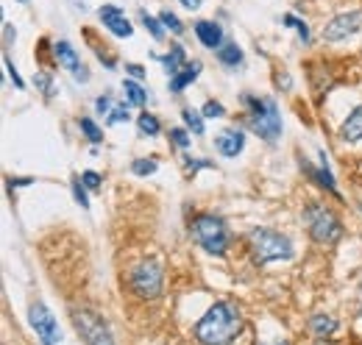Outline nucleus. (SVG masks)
Listing matches in <instances>:
<instances>
[{
    "instance_id": "f257e3e1",
    "label": "nucleus",
    "mask_w": 362,
    "mask_h": 345,
    "mask_svg": "<svg viewBox=\"0 0 362 345\" xmlns=\"http://www.w3.org/2000/svg\"><path fill=\"white\" fill-rule=\"evenodd\" d=\"M243 329V315L231 301H218L195 323V340L201 345H231Z\"/></svg>"
},
{
    "instance_id": "f03ea898",
    "label": "nucleus",
    "mask_w": 362,
    "mask_h": 345,
    "mask_svg": "<svg viewBox=\"0 0 362 345\" xmlns=\"http://www.w3.org/2000/svg\"><path fill=\"white\" fill-rule=\"evenodd\" d=\"M243 103L248 106V129L257 136H262L265 142H276L281 136V117H279V106L273 98H254L245 95Z\"/></svg>"
},
{
    "instance_id": "7ed1b4c3",
    "label": "nucleus",
    "mask_w": 362,
    "mask_h": 345,
    "mask_svg": "<svg viewBox=\"0 0 362 345\" xmlns=\"http://www.w3.org/2000/svg\"><path fill=\"white\" fill-rule=\"evenodd\" d=\"M248 251L254 264H268L279 259H293V242L281 231L273 228H254L248 234Z\"/></svg>"
},
{
    "instance_id": "20e7f679",
    "label": "nucleus",
    "mask_w": 362,
    "mask_h": 345,
    "mask_svg": "<svg viewBox=\"0 0 362 345\" xmlns=\"http://www.w3.org/2000/svg\"><path fill=\"white\" fill-rule=\"evenodd\" d=\"M189 234L192 240L206 251V254H215V257H223L228 248V228L221 217L215 215H198L192 217L189 223Z\"/></svg>"
},
{
    "instance_id": "39448f33",
    "label": "nucleus",
    "mask_w": 362,
    "mask_h": 345,
    "mask_svg": "<svg viewBox=\"0 0 362 345\" xmlns=\"http://www.w3.org/2000/svg\"><path fill=\"white\" fill-rule=\"evenodd\" d=\"M304 223H307V231H310V237L315 240L317 245H334L343 237L340 217L334 215L329 206H323V204H310L304 209Z\"/></svg>"
},
{
    "instance_id": "423d86ee",
    "label": "nucleus",
    "mask_w": 362,
    "mask_h": 345,
    "mask_svg": "<svg viewBox=\"0 0 362 345\" xmlns=\"http://www.w3.org/2000/svg\"><path fill=\"white\" fill-rule=\"evenodd\" d=\"M73 323L87 345H115L106 320L100 315H95L92 309H73Z\"/></svg>"
},
{
    "instance_id": "0eeeda50",
    "label": "nucleus",
    "mask_w": 362,
    "mask_h": 345,
    "mask_svg": "<svg viewBox=\"0 0 362 345\" xmlns=\"http://www.w3.org/2000/svg\"><path fill=\"white\" fill-rule=\"evenodd\" d=\"M129 287L139 298H159L162 296V267L156 262H142L129 273Z\"/></svg>"
},
{
    "instance_id": "6e6552de",
    "label": "nucleus",
    "mask_w": 362,
    "mask_h": 345,
    "mask_svg": "<svg viewBox=\"0 0 362 345\" xmlns=\"http://www.w3.org/2000/svg\"><path fill=\"white\" fill-rule=\"evenodd\" d=\"M28 320H31V326H34V332H37V337H40V343L42 345H56L59 340H62V334H59V323H56L53 312H50L42 301L31 303Z\"/></svg>"
},
{
    "instance_id": "1a4fd4ad",
    "label": "nucleus",
    "mask_w": 362,
    "mask_h": 345,
    "mask_svg": "<svg viewBox=\"0 0 362 345\" xmlns=\"http://www.w3.org/2000/svg\"><path fill=\"white\" fill-rule=\"evenodd\" d=\"M360 28H362L360 11H346V14H337V17L323 28V40H326V42H340V40L357 34Z\"/></svg>"
},
{
    "instance_id": "9d476101",
    "label": "nucleus",
    "mask_w": 362,
    "mask_h": 345,
    "mask_svg": "<svg viewBox=\"0 0 362 345\" xmlns=\"http://www.w3.org/2000/svg\"><path fill=\"white\" fill-rule=\"evenodd\" d=\"M53 56L59 59V64L78 81V84H87L90 81V73H87V67L81 64V59H78V53H76V47H70V42H64V40H59V42L53 45Z\"/></svg>"
},
{
    "instance_id": "9b49d317",
    "label": "nucleus",
    "mask_w": 362,
    "mask_h": 345,
    "mask_svg": "<svg viewBox=\"0 0 362 345\" xmlns=\"http://www.w3.org/2000/svg\"><path fill=\"white\" fill-rule=\"evenodd\" d=\"M98 17H100V23H103L115 37H126V40H129V37L134 34L129 17H126L123 8H117V6H100V8H98Z\"/></svg>"
},
{
    "instance_id": "f8f14e48",
    "label": "nucleus",
    "mask_w": 362,
    "mask_h": 345,
    "mask_svg": "<svg viewBox=\"0 0 362 345\" xmlns=\"http://www.w3.org/2000/svg\"><path fill=\"white\" fill-rule=\"evenodd\" d=\"M215 148H218V153L221 156H237L243 148H245V136H243V131L237 129H226L218 134V139H215Z\"/></svg>"
},
{
    "instance_id": "ddd939ff",
    "label": "nucleus",
    "mask_w": 362,
    "mask_h": 345,
    "mask_svg": "<svg viewBox=\"0 0 362 345\" xmlns=\"http://www.w3.org/2000/svg\"><path fill=\"white\" fill-rule=\"evenodd\" d=\"M195 37L201 40L204 47L218 50L223 45V28L218 23H212V20H201V23H195Z\"/></svg>"
},
{
    "instance_id": "4468645a",
    "label": "nucleus",
    "mask_w": 362,
    "mask_h": 345,
    "mask_svg": "<svg viewBox=\"0 0 362 345\" xmlns=\"http://www.w3.org/2000/svg\"><path fill=\"white\" fill-rule=\"evenodd\" d=\"M201 76V62H192V64H184L176 76H170V92H181L192 84L195 78Z\"/></svg>"
},
{
    "instance_id": "2eb2a0df",
    "label": "nucleus",
    "mask_w": 362,
    "mask_h": 345,
    "mask_svg": "<svg viewBox=\"0 0 362 345\" xmlns=\"http://www.w3.org/2000/svg\"><path fill=\"white\" fill-rule=\"evenodd\" d=\"M340 136H343L346 142H360L362 139V106H357V109L346 117V123H343V129H340Z\"/></svg>"
},
{
    "instance_id": "dca6fc26",
    "label": "nucleus",
    "mask_w": 362,
    "mask_h": 345,
    "mask_svg": "<svg viewBox=\"0 0 362 345\" xmlns=\"http://www.w3.org/2000/svg\"><path fill=\"white\" fill-rule=\"evenodd\" d=\"M301 168L310 172V178L315 181L317 187H323V189H329V192H334V195H337V184H334V175H332L329 168H326V156H323V165H320L317 170L315 168H310L307 162H301Z\"/></svg>"
},
{
    "instance_id": "f3484780",
    "label": "nucleus",
    "mask_w": 362,
    "mask_h": 345,
    "mask_svg": "<svg viewBox=\"0 0 362 345\" xmlns=\"http://www.w3.org/2000/svg\"><path fill=\"white\" fill-rule=\"evenodd\" d=\"M159 62H162V67H165L170 76H176L181 67H184V62H187V53H184L181 45H170V53L159 56Z\"/></svg>"
},
{
    "instance_id": "a211bd4d",
    "label": "nucleus",
    "mask_w": 362,
    "mask_h": 345,
    "mask_svg": "<svg viewBox=\"0 0 362 345\" xmlns=\"http://www.w3.org/2000/svg\"><path fill=\"white\" fill-rule=\"evenodd\" d=\"M218 62H221L223 67H237V64H243V50L234 42L221 45V47H218Z\"/></svg>"
},
{
    "instance_id": "6ab92c4d",
    "label": "nucleus",
    "mask_w": 362,
    "mask_h": 345,
    "mask_svg": "<svg viewBox=\"0 0 362 345\" xmlns=\"http://www.w3.org/2000/svg\"><path fill=\"white\" fill-rule=\"evenodd\" d=\"M310 329L315 332L317 337H329V334H334V332H337V320H334V317H329V315H313Z\"/></svg>"
},
{
    "instance_id": "aec40b11",
    "label": "nucleus",
    "mask_w": 362,
    "mask_h": 345,
    "mask_svg": "<svg viewBox=\"0 0 362 345\" xmlns=\"http://www.w3.org/2000/svg\"><path fill=\"white\" fill-rule=\"evenodd\" d=\"M123 92H126V100L132 106H145L148 103V92L136 84V81H123Z\"/></svg>"
},
{
    "instance_id": "412c9836",
    "label": "nucleus",
    "mask_w": 362,
    "mask_h": 345,
    "mask_svg": "<svg viewBox=\"0 0 362 345\" xmlns=\"http://www.w3.org/2000/svg\"><path fill=\"white\" fill-rule=\"evenodd\" d=\"M139 23H142V25H145V28L151 31V37H153V40H162V37H165V28H162V20H156V17H151L148 11H139Z\"/></svg>"
},
{
    "instance_id": "4be33fe9",
    "label": "nucleus",
    "mask_w": 362,
    "mask_h": 345,
    "mask_svg": "<svg viewBox=\"0 0 362 345\" xmlns=\"http://www.w3.org/2000/svg\"><path fill=\"white\" fill-rule=\"evenodd\" d=\"M136 126H139V134H145V136H156L159 131H162V126H159V120L153 117V115H139V120H136Z\"/></svg>"
},
{
    "instance_id": "5701e85b",
    "label": "nucleus",
    "mask_w": 362,
    "mask_h": 345,
    "mask_svg": "<svg viewBox=\"0 0 362 345\" xmlns=\"http://www.w3.org/2000/svg\"><path fill=\"white\" fill-rule=\"evenodd\" d=\"M284 25H287V28H296L298 37H301V42H310V25H307L304 20H298L296 14H284Z\"/></svg>"
},
{
    "instance_id": "b1692460",
    "label": "nucleus",
    "mask_w": 362,
    "mask_h": 345,
    "mask_svg": "<svg viewBox=\"0 0 362 345\" xmlns=\"http://www.w3.org/2000/svg\"><path fill=\"white\" fill-rule=\"evenodd\" d=\"M181 117H184V123L192 129V134H204V117H201V112H195V109H184L181 112Z\"/></svg>"
},
{
    "instance_id": "393cba45",
    "label": "nucleus",
    "mask_w": 362,
    "mask_h": 345,
    "mask_svg": "<svg viewBox=\"0 0 362 345\" xmlns=\"http://www.w3.org/2000/svg\"><path fill=\"white\" fill-rule=\"evenodd\" d=\"M159 20H162V25H165V28H170L173 34H184V25H181V20L176 17V14H173V11H170V8H165V11L159 14Z\"/></svg>"
},
{
    "instance_id": "a878e982",
    "label": "nucleus",
    "mask_w": 362,
    "mask_h": 345,
    "mask_svg": "<svg viewBox=\"0 0 362 345\" xmlns=\"http://www.w3.org/2000/svg\"><path fill=\"white\" fill-rule=\"evenodd\" d=\"M156 159H134L132 162V170H134V175H153L156 172Z\"/></svg>"
},
{
    "instance_id": "bb28decb",
    "label": "nucleus",
    "mask_w": 362,
    "mask_h": 345,
    "mask_svg": "<svg viewBox=\"0 0 362 345\" xmlns=\"http://www.w3.org/2000/svg\"><path fill=\"white\" fill-rule=\"evenodd\" d=\"M70 187H73V198H76V204H81V206L87 209V206H90V198H87L84 181H81V178H73V181H70Z\"/></svg>"
},
{
    "instance_id": "cd10ccee",
    "label": "nucleus",
    "mask_w": 362,
    "mask_h": 345,
    "mask_svg": "<svg viewBox=\"0 0 362 345\" xmlns=\"http://www.w3.org/2000/svg\"><path fill=\"white\" fill-rule=\"evenodd\" d=\"M78 126H81V131L87 134V139H90V142H100V139H103V131L98 129L90 117H81V123H78Z\"/></svg>"
},
{
    "instance_id": "c85d7f7f",
    "label": "nucleus",
    "mask_w": 362,
    "mask_h": 345,
    "mask_svg": "<svg viewBox=\"0 0 362 345\" xmlns=\"http://www.w3.org/2000/svg\"><path fill=\"white\" fill-rule=\"evenodd\" d=\"M223 115H226L223 103H218V100H206L204 103V117H223Z\"/></svg>"
},
{
    "instance_id": "c756f323",
    "label": "nucleus",
    "mask_w": 362,
    "mask_h": 345,
    "mask_svg": "<svg viewBox=\"0 0 362 345\" xmlns=\"http://www.w3.org/2000/svg\"><path fill=\"white\" fill-rule=\"evenodd\" d=\"M109 123H129V109L126 106H115L109 112Z\"/></svg>"
},
{
    "instance_id": "7c9ffc66",
    "label": "nucleus",
    "mask_w": 362,
    "mask_h": 345,
    "mask_svg": "<svg viewBox=\"0 0 362 345\" xmlns=\"http://www.w3.org/2000/svg\"><path fill=\"white\" fill-rule=\"evenodd\" d=\"M81 181H84V187H87V189H100V175H98L95 170L81 172Z\"/></svg>"
},
{
    "instance_id": "2f4dec72",
    "label": "nucleus",
    "mask_w": 362,
    "mask_h": 345,
    "mask_svg": "<svg viewBox=\"0 0 362 345\" xmlns=\"http://www.w3.org/2000/svg\"><path fill=\"white\" fill-rule=\"evenodd\" d=\"M170 142L179 145V148H187V145H189V136H187V131L184 129H173L170 131Z\"/></svg>"
},
{
    "instance_id": "473e14b6",
    "label": "nucleus",
    "mask_w": 362,
    "mask_h": 345,
    "mask_svg": "<svg viewBox=\"0 0 362 345\" xmlns=\"http://www.w3.org/2000/svg\"><path fill=\"white\" fill-rule=\"evenodd\" d=\"M6 70H8V78L14 81V86H17V89H23V86H25V81H23V78H20V73H17V67H14L8 59H6Z\"/></svg>"
},
{
    "instance_id": "72a5a7b5",
    "label": "nucleus",
    "mask_w": 362,
    "mask_h": 345,
    "mask_svg": "<svg viewBox=\"0 0 362 345\" xmlns=\"http://www.w3.org/2000/svg\"><path fill=\"white\" fill-rule=\"evenodd\" d=\"M95 109H98L100 115H109V112H112V98H109V95L98 98V100H95Z\"/></svg>"
},
{
    "instance_id": "f704fd0d",
    "label": "nucleus",
    "mask_w": 362,
    "mask_h": 345,
    "mask_svg": "<svg viewBox=\"0 0 362 345\" xmlns=\"http://www.w3.org/2000/svg\"><path fill=\"white\" fill-rule=\"evenodd\" d=\"M126 70H129L132 78H145V70H142L139 64H126Z\"/></svg>"
},
{
    "instance_id": "c9c22d12",
    "label": "nucleus",
    "mask_w": 362,
    "mask_h": 345,
    "mask_svg": "<svg viewBox=\"0 0 362 345\" xmlns=\"http://www.w3.org/2000/svg\"><path fill=\"white\" fill-rule=\"evenodd\" d=\"M34 81H37V84L42 86V89H45L47 95H53V84H50V78H47V76H37Z\"/></svg>"
},
{
    "instance_id": "e433bc0d",
    "label": "nucleus",
    "mask_w": 362,
    "mask_h": 345,
    "mask_svg": "<svg viewBox=\"0 0 362 345\" xmlns=\"http://www.w3.org/2000/svg\"><path fill=\"white\" fill-rule=\"evenodd\" d=\"M181 3H184V6H187V8H192V11H195V8H198V6H201V0H181Z\"/></svg>"
},
{
    "instance_id": "4c0bfd02",
    "label": "nucleus",
    "mask_w": 362,
    "mask_h": 345,
    "mask_svg": "<svg viewBox=\"0 0 362 345\" xmlns=\"http://www.w3.org/2000/svg\"><path fill=\"white\" fill-rule=\"evenodd\" d=\"M3 31H6V45H8L11 40H14V31H11V25H8V23H6V28H3Z\"/></svg>"
},
{
    "instance_id": "58836bf2",
    "label": "nucleus",
    "mask_w": 362,
    "mask_h": 345,
    "mask_svg": "<svg viewBox=\"0 0 362 345\" xmlns=\"http://www.w3.org/2000/svg\"><path fill=\"white\" fill-rule=\"evenodd\" d=\"M360 315H362V290H360Z\"/></svg>"
},
{
    "instance_id": "ea45409f",
    "label": "nucleus",
    "mask_w": 362,
    "mask_h": 345,
    "mask_svg": "<svg viewBox=\"0 0 362 345\" xmlns=\"http://www.w3.org/2000/svg\"><path fill=\"white\" fill-rule=\"evenodd\" d=\"M17 3H28V0H17Z\"/></svg>"
},
{
    "instance_id": "a19ab883",
    "label": "nucleus",
    "mask_w": 362,
    "mask_h": 345,
    "mask_svg": "<svg viewBox=\"0 0 362 345\" xmlns=\"http://www.w3.org/2000/svg\"><path fill=\"white\" fill-rule=\"evenodd\" d=\"M273 345H287V343H273Z\"/></svg>"
}]
</instances>
